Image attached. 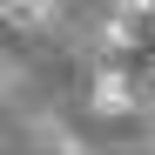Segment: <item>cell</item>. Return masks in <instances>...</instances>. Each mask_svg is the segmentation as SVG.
<instances>
[{
  "instance_id": "obj_1",
  "label": "cell",
  "mask_w": 155,
  "mask_h": 155,
  "mask_svg": "<svg viewBox=\"0 0 155 155\" xmlns=\"http://www.w3.org/2000/svg\"><path fill=\"white\" fill-rule=\"evenodd\" d=\"M94 108L101 115H121L128 108V81H121V74H101V81H94Z\"/></svg>"
},
{
  "instance_id": "obj_2",
  "label": "cell",
  "mask_w": 155,
  "mask_h": 155,
  "mask_svg": "<svg viewBox=\"0 0 155 155\" xmlns=\"http://www.w3.org/2000/svg\"><path fill=\"white\" fill-rule=\"evenodd\" d=\"M20 7H27V14H54V0H20Z\"/></svg>"
},
{
  "instance_id": "obj_3",
  "label": "cell",
  "mask_w": 155,
  "mask_h": 155,
  "mask_svg": "<svg viewBox=\"0 0 155 155\" xmlns=\"http://www.w3.org/2000/svg\"><path fill=\"white\" fill-rule=\"evenodd\" d=\"M128 7H155V0H128Z\"/></svg>"
}]
</instances>
